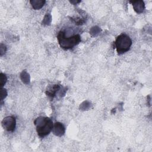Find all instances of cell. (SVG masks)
Instances as JSON below:
<instances>
[{"label": "cell", "instance_id": "cell-13", "mask_svg": "<svg viewBox=\"0 0 152 152\" xmlns=\"http://www.w3.org/2000/svg\"><path fill=\"white\" fill-rule=\"evenodd\" d=\"M7 50V48L6 46H5V45L1 43L0 45V54L1 56H2L6 52Z\"/></svg>", "mask_w": 152, "mask_h": 152}, {"label": "cell", "instance_id": "cell-3", "mask_svg": "<svg viewBox=\"0 0 152 152\" xmlns=\"http://www.w3.org/2000/svg\"><path fill=\"white\" fill-rule=\"evenodd\" d=\"M115 45L118 53L121 55L130 49L132 45V40L128 35L122 33L116 38Z\"/></svg>", "mask_w": 152, "mask_h": 152}, {"label": "cell", "instance_id": "cell-10", "mask_svg": "<svg viewBox=\"0 0 152 152\" xmlns=\"http://www.w3.org/2000/svg\"><path fill=\"white\" fill-rule=\"evenodd\" d=\"M21 77L23 82L27 83L29 82V75L27 72L23 71L21 74Z\"/></svg>", "mask_w": 152, "mask_h": 152}, {"label": "cell", "instance_id": "cell-7", "mask_svg": "<svg viewBox=\"0 0 152 152\" xmlns=\"http://www.w3.org/2000/svg\"><path fill=\"white\" fill-rule=\"evenodd\" d=\"M60 89V86L58 84H55L53 85L52 87H50L46 91V94L47 96L53 98V97L55 96L56 93L58 92V90Z\"/></svg>", "mask_w": 152, "mask_h": 152}, {"label": "cell", "instance_id": "cell-14", "mask_svg": "<svg viewBox=\"0 0 152 152\" xmlns=\"http://www.w3.org/2000/svg\"><path fill=\"white\" fill-rule=\"evenodd\" d=\"M99 28L97 27H94L91 28V31H90V33L91 34H93V33H99Z\"/></svg>", "mask_w": 152, "mask_h": 152}, {"label": "cell", "instance_id": "cell-8", "mask_svg": "<svg viewBox=\"0 0 152 152\" xmlns=\"http://www.w3.org/2000/svg\"><path fill=\"white\" fill-rule=\"evenodd\" d=\"M32 7L34 10H39L43 7L46 1L45 0H31L30 1Z\"/></svg>", "mask_w": 152, "mask_h": 152}, {"label": "cell", "instance_id": "cell-12", "mask_svg": "<svg viewBox=\"0 0 152 152\" xmlns=\"http://www.w3.org/2000/svg\"><path fill=\"white\" fill-rule=\"evenodd\" d=\"M7 96V92L5 88L2 87L1 90V100L2 101Z\"/></svg>", "mask_w": 152, "mask_h": 152}, {"label": "cell", "instance_id": "cell-15", "mask_svg": "<svg viewBox=\"0 0 152 152\" xmlns=\"http://www.w3.org/2000/svg\"><path fill=\"white\" fill-rule=\"evenodd\" d=\"M80 2H81V1H70V2L71 4H74V5H75V4H77L78 3H80Z\"/></svg>", "mask_w": 152, "mask_h": 152}, {"label": "cell", "instance_id": "cell-2", "mask_svg": "<svg viewBox=\"0 0 152 152\" xmlns=\"http://www.w3.org/2000/svg\"><path fill=\"white\" fill-rule=\"evenodd\" d=\"M57 39L61 48L65 50L73 48L81 42V37L79 34L66 37L65 32L63 31H60L58 33Z\"/></svg>", "mask_w": 152, "mask_h": 152}, {"label": "cell", "instance_id": "cell-11", "mask_svg": "<svg viewBox=\"0 0 152 152\" xmlns=\"http://www.w3.org/2000/svg\"><path fill=\"white\" fill-rule=\"evenodd\" d=\"M51 21V16L50 14H46L42 21V24H49Z\"/></svg>", "mask_w": 152, "mask_h": 152}, {"label": "cell", "instance_id": "cell-1", "mask_svg": "<svg viewBox=\"0 0 152 152\" xmlns=\"http://www.w3.org/2000/svg\"><path fill=\"white\" fill-rule=\"evenodd\" d=\"M34 123L36 126L37 133L41 138L49 135L52 131L53 124L49 118L44 116L38 117L35 119Z\"/></svg>", "mask_w": 152, "mask_h": 152}, {"label": "cell", "instance_id": "cell-4", "mask_svg": "<svg viewBox=\"0 0 152 152\" xmlns=\"http://www.w3.org/2000/svg\"><path fill=\"white\" fill-rule=\"evenodd\" d=\"M2 127L9 132H13L16 126V120L14 116H7L1 122Z\"/></svg>", "mask_w": 152, "mask_h": 152}, {"label": "cell", "instance_id": "cell-5", "mask_svg": "<svg viewBox=\"0 0 152 152\" xmlns=\"http://www.w3.org/2000/svg\"><path fill=\"white\" fill-rule=\"evenodd\" d=\"M52 131L55 135L58 137H61L64 134L65 132V129L64 126L61 123L56 122L53 125Z\"/></svg>", "mask_w": 152, "mask_h": 152}, {"label": "cell", "instance_id": "cell-9", "mask_svg": "<svg viewBox=\"0 0 152 152\" xmlns=\"http://www.w3.org/2000/svg\"><path fill=\"white\" fill-rule=\"evenodd\" d=\"M7 81V78L5 74L3 73L0 74V82H1V86L2 87L6 83Z\"/></svg>", "mask_w": 152, "mask_h": 152}, {"label": "cell", "instance_id": "cell-6", "mask_svg": "<svg viewBox=\"0 0 152 152\" xmlns=\"http://www.w3.org/2000/svg\"><path fill=\"white\" fill-rule=\"evenodd\" d=\"M130 2L132 4L134 11L138 14L142 13L145 9V4L142 1H131Z\"/></svg>", "mask_w": 152, "mask_h": 152}]
</instances>
